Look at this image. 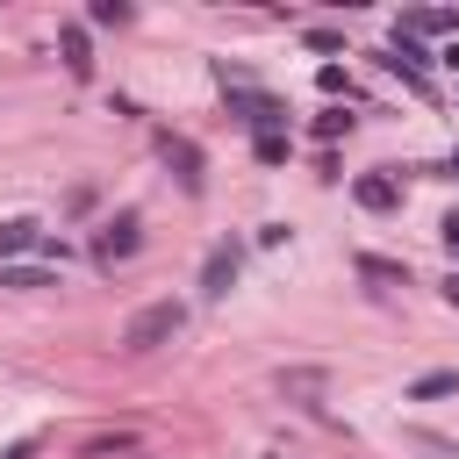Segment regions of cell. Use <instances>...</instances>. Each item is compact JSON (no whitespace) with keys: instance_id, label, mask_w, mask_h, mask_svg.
Returning <instances> with one entry per match:
<instances>
[{"instance_id":"2e32d148","label":"cell","mask_w":459,"mask_h":459,"mask_svg":"<svg viewBox=\"0 0 459 459\" xmlns=\"http://www.w3.org/2000/svg\"><path fill=\"white\" fill-rule=\"evenodd\" d=\"M445 244H452V258H459V215H445Z\"/></svg>"},{"instance_id":"277c9868","label":"cell","mask_w":459,"mask_h":459,"mask_svg":"<svg viewBox=\"0 0 459 459\" xmlns=\"http://www.w3.org/2000/svg\"><path fill=\"white\" fill-rule=\"evenodd\" d=\"M158 158L172 165V179H179L186 194H201V186H208V158H201V143H194V136H179V129H158Z\"/></svg>"},{"instance_id":"9a60e30c","label":"cell","mask_w":459,"mask_h":459,"mask_svg":"<svg viewBox=\"0 0 459 459\" xmlns=\"http://www.w3.org/2000/svg\"><path fill=\"white\" fill-rule=\"evenodd\" d=\"M251 151H258V165H287V136H258Z\"/></svg>"},{"instance_id":"5b68a950","label":"cell","mask_w":459,"mask_h":459,"mask_svg":"<svg viewBox=\"0 0 459 459\" xmlns=\"http://www.w3.org/2000/svg\"><path fill=\"white\" fill-rule=\"evenodd\" d=\"M351 201L373 208V215H387V208H402V179H387V172H359V179H351Z\"/></svg>"},{"instance_id":"ac0fdd59","label":"cell","mask_w":459,"mask_h":459,"mask_svg":"<svg viewBox=\"0 0 459 459\" xmlns=\"http://www.w3.org/2000/svg\"><path fill=\"white\" fill-rule=\"evenodd\" d=\"M445 301H452V308H459V273H452V280H445Z\"/></svg>"},{"instance_id":"6da1fadb","label":"cell","mask_w":459,"mask_h":459,"mask_svg":"<svg viewBox=\"0 0 459 459\" xmlns=\"http://www.w3.org/2000/svg\"><path fill=\"white\" fill-rule=\"evenodd\" d=\"M179 330H186V301H172V294H165V301H143V308L122 323V351H129V359H143V351L172 344Z\"/></svg>"},{"instance_id":"7c38bea8","label":"cell","mask_w":459,"mask_h":459,"mask_svg":"<svg viewBox=\"0 0 459 459\" xmlns=\"http://www.w3.org/2000/svg\"><path fill=\"white\" fill-rule=\"evenodd\" d=\"M402 437H409L416 452H430V459H459V445H452V437H437V430H423V423H409Z\"/></svg>"},{"instance_id":"e0dca14e","label":"cell","mask_w":459,"mask_h":459,"mask_svg":"<svg viewBox=\"0 0 459 459\" xmlns=\"http://www.w3.org/2000/svg\"><path fill=\"white\" fill-rule=\"evenodd\" d=\"M430 65H452V72H459V43H452V50H437V57H430Z\"/></svg>"},{"instance_id":"ba28073f","label":"cell","mask_w":459,"mask_h":459,"mask_svg":"<svg viewBox=\"0 0 459 459\" xmlns=\"http://www.w3.org/2000/svg\"><path fill=\"white\" fill-rule=\"evenodd\" d=\"M0 287H22V294L57 287V265H0Z\"/></svg>"},{"instance_id":"52a82bcc","label":"cell","mask_w":459,"mask_h":459,"mask_svg":"<svg viewBox=\"0 0 459 459\" xmlns=\"http://www.w3.org/2000/svg\"><path fill=\"white\" fill-rule=\"evenodd\" d=\"M57 50H65V72H72V79H93V43H86V29H79V22H65V29H57Z\"/></svg>"},{"instance_id":"4fadbf2b","label":"cell","mask_w":459,"mask_h":459,"mask_svg":"<svg viewBox=\"0 0 459 459\" xmlns=\"http://www.w3.org/2000/svg\"><path fill=\"white\" fill-rule=\"evenodd\" d=\"M351 122H359V115H344V108H323V115H316V136H323V143H337V136H351Z\"/></svg>"},{"instance_id":"8992f818","label":"cell","mask_w":459,"mask_h":459,"mask_svg":"<svg viewBox=\"0 0 459 459\" xmlns=\"http://www.w3.org/2000/svg\"><path fill=\"white\" fill-rule=\"evenodd\" d=\"M230 287H237V244H215V251L201 258V294H208V301H222Z\"/></svg>"},{"instance_id":"9c48e42d","label":"cell","mask_w":459,"mask_h":459,"mask_svg":"<svg viewBox=\"0 0 459 459\" xmlns=\"http://www.w3.org/2000/svg\"><path fill=\"white\" fill-rule=\"evenodd\" d=\"M43 244V230L29 222V215H14V222H0V258H14V251H36Z\"/></svg>"},{"instance_id":"7a4b0ae2","label":"cell","mask_w":459,"mask_h":459,"mask_svg":"<svg viewBox=\"0 0 459 459\" xmlns=\"http://www.w3.org/2000/svg\"><path fill=\"white\" fill-rule=\"evenodd\" d=\"M136 251H143V215H136V208L108 215V222L93 230V265H108V273H115V265H129Z\"/></svg>"},{"instance_id":"30bf717a","label":"cell","mask_w":459,"mask_h":459,"mask_svg":"<svg viewBox=\"0 0 459 459\" xmlns=\"http://www.w3.org/2000/svg\"><path fill=\"white\" fill-rule=\"evenodd\" d=\"M437 394H459V373H416L409 380V402H437Z\"/></svg>"},{"instance_id":"5bb4252c","label":"cell","mask_w":459,"mask_h":459,"mask_svg":"<svg viewBox=\"0 0 459 459\" xmlns=\"http://www.w3.org/2000/svg\"><path fill=\"white\" fill-rule=\"evenodd\" d=\"M86 22H100V29H122V22H129V0H93V7H86Z\"/></svg>"},{"instance_id":"8fae6325","label":"cell","mask_w":459,"mask_h":459,"mask_svg":"<svg viewBox=\"0 0 459 459\" xmlns=\"http://www.w3.org/2000/svg\"><path fill=\"white\" fill-rule=\"evenodd\" d=\"M359 273H366V280H387V287H409V265H394V258H373V251H359Z\"/></svg>"},{"instance_id":"3957f363","label":"cell","mask_w":459,"mask_h":459,"mask_svg":"<svg viewBox=\"0 0 459 459\" xmlns=\"http://www.w3.org/2000/svg\"><path fill=\"white\" fill-rule=\"evenodd\" d=\"M230 115H237L244 129H258V136H287V100H273V93H258V86H237V93H230Z\"/></svg>"}]
</instances>
